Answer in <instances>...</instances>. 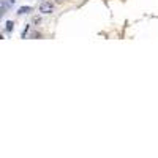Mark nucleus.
<instances>
[{"label": "nucleus", "instance_id": "obj_7", "mask_svg": "<svg viewBox=\"0 0 158 158\" xmlns=\"http://www.w3.org/2000/svg\"><path fill=\"white\" fill-rule=\"evenodd\" d=\"M56 2H62V0H56Z\"/></svg>", "mask_w": 158, "mask_h": 158}, {"label": "nucleus", "instance_id": "obj_4", "mask_svg": "<svg viewBox=\"0 0 158 158\" xmlns=\"http://www.w3.org/2000/svg\"><path fill=\"white\" fill-rule=\"evenodd\" d=\"M29 25H25V29H24V32H22V38H25V35H27V32H29Z\"/></svg>", "mask_w": 158, "mask_h": 158}, {"label": "nucleus", "instance_id": "obj_1", "mask_svg": "<svg viewBox=\"0 0 158 158\" xmlns=\"http://www.w3.org/2000/svg\"><path fill=\"white\" fill-rule=\"evenodd\" d=\"M52 11H54V5L51 2H43L40 5V13H43V15H51Z\"/></svg>", "mask_w": 158, "mask_h": 158}, {"label": "nucleus", "instance_id": "obj_6", "mask_svg": "<svg viewBox=\"0 0 158 158\" xmlns=\"http://www.w3.org/2000/svg\"><path fill=\"white\" fill-rule=\"evenodd\" d=\"M8 2H10V3H11V5H13V3H15V0H8Z\"/></svg>", "mask_w": 158, "mask_h": 158}, {"label": "nucleus", "instance_id": "obj_2", "mask_svg": "<svg viewBox=\"0 0 158 158\" xmlns=\"http://www.w3.org/2000/svg\"><path fill=\"white\" fill-rule=\"evenodd\" d=\"M30 11H32L30 6H21V8L18 10V15H25V13H30Z\"/></svg>", "mask_w": 158, "mask_h": 158}, {"label": "nucleus", "instance_id": "obj_3", "mask_svg": "<svg viewBox=\"0 0 158 158\" xmlns=\"http://www.w3.org/2000/svg\"><path fill=\"white\" fill-rule=\"evenodd\" d=\"M5 29H6V32H11L13 29H15V22L8 21V22H6V27H5Z\"/></svg>", "mask_w": 158, "mask_h": 158}, {"label": "nucleus", "instance_id": "obj_5", "mask_svg": "<svg viewBox=\"0 0 158 158\" xmlns=\"http://www.w3.org/2000/svg\"><path fill=\"white\" fill-rule=\"evenodd\" d=\"M40 36H41V35H40V33H36V32H33V33L30 35V38H40Z\"/></svg>", "mask_w": 158, "mask_h": 158}]
</instances>
